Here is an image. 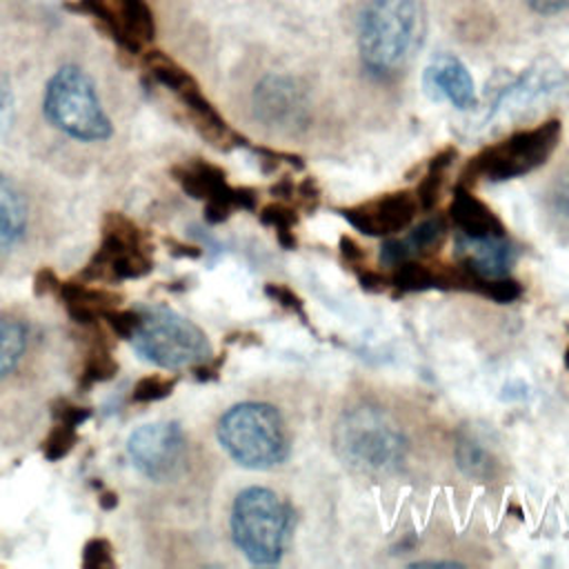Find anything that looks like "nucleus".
<instances>
[{
	"mask_svg": "<svg viewBox=\"0 0 569 569\" xmlns=\"http://www.w3.org/2000/svg\"><path fill=\"white\" fill-rule=\"evenodd\" d=\"M458 465L460 469L467 473V476H473V478H487L491 476V467H493V460L489 456L487 449H482L476 440H460L458 445Z\"/></svg>",
	"mask_w": 569,
	"mask_h": 569,
	"instance_id": "nucleus-27",
	"label": "nucleus"
},
{
	"mask_svg": "<svg viewBox=\"0 0 569 569\" xmlns=\"http://www.w3.org/2000/svg\"><path fill=\"white\" fill-rule=\"evenodd\" d=\"M353 271H356V276H358L360 287L367 289V291H382L385 287H389V278L382 276V273L376 271V269H369V267L358 264V267H353Z\"/></svg>",
	"mask_w": 569,
	"mask_h": 569,
	"instance_id": "nucleus-35",
	"label": "nucleus"
},
{
	"mask_svg": "<svg viewBox=\"0 0 569 569\" xmlns=\"http://www.w3.org/2000/svg\"><path fill=\"white\" fill-rule=\"evenodd\" d=\"M411 567H462V565L451 560H418V562H411Z\"/></svg>",
	"mask_w": 569,
	"mask_h": 569,
	"instance_id": "nucleus-43",
	"label": "nucleus"
},
{
	"mask_svg": "<svg viewBox=\"0 0 569 569\" xmlns=\"http://www.w3.org/2000/svg\"><path fill=\"white\" fill-rule=\"evenodd\" d=\"M469 267L482 278L507 276V269L513 262V249L507 242V236L491 238H465L460 240Z\"/></svg>",
	"mask_w": 569,
	"mask_h": 569,
	"instance_id": "nucleus-18",
	"label": "nucleus"
},
{
	"mask_svg": "<svg viewBox=\"0 0 569 569\" xmlns=\"http://www.w3.org/2000/svg\"><path fill=\"white\" fill-rule=\"evenodd\" d=\"M340 253H342L345 262L351 264V267H358V264H362V260H365L362 247H360L353 238H349V236H342V238H340Z\"/></svg>",
	"mask_w": 569,
	"mask_h": 569,
	"instance_id": "nucleus-38",
	"label": "nucleus"
},
{
	"mask_svg": "<svg viewBox=\"0 0 569 569\" xmlns=\"http://www.w3.org/2000/svg\"><path fill=\"white\" fill-rule=\"evenodd\" d=\"M565 367H567V369H569V347H567V349H565Z\"/></svg>",
	"mask_w": 569,
	"mask_h": 569,
	"instance_id": "nucleus-44",
	"label": "nucleus"
},
{
	"mask_svg": "<svg viewBox=\"0 0 569 569\" xmlns=\"http://www.w3.org/2000/svg\"><path fill=\"white\" fill-rule=\"evenodd\" d=\"M29 345V329L16 316H0V380L22 360Z\"/></svg>",
	"mask_w": 569,
	"mask_h": 569,
	"instance_id": "nucleus-22",
	"label": "nucleus"
},
{
	"mask_svg": "<svg viewBox=\"0 0 569 569\" xmlns=\"http://www.w3.org/2000/svg\"><path fill=\"white\" fill-rule=\"evenodd\" d=\"M147 71L151 73V78L167 87L187 109V113L191 116L193 124L198 127V131L209 138L213 144L224 147V144H233L236 140H240L229 127L227 122L220 118V113L211 107V102L202 96L198 82L182 69L178 67L173 60L164 58L162 53L153 51L147 58Z\"/></svg>",
	"mask_w": 569,
	"mask_h": 569,
	"instance_id": "nucleus-10",
	"label": "nucleus"
},
{
	"mask_svg": "<svg viewBox=\"0 0 569 569\" xmlns=\"http://www.w3.org/2000/svg\"><path fill=\"white\" fill-rule=\"evenodd\" d=\"M478 293H482L485 298H489L493 302L505 305V302L518 300L522 296V287H520V282H516L513 278H507V276L482 278Z\"/></svg>",
	"mask_w": 569,
	"mask_h": 569,
	"instance_id": "nucleus-29",
	"label": "nucleus"
},
{
	"mask_svg": "<svg viewBox=\"0 0 569 569\" xmlns=\"http://www.w3.org/2000/svg\"><path fill=\"white\" fill-rule=\"evenodd\" d=\"M289 527L287 505L264 487L242 489L231 509V536L253 565H276L282 556Z\"/></svg>",
	"mask_w": 569,
	"mask_h": 569,
	"instance_id": "nucleus-5",
	"label": "nucleus"
},
{
	"mask_svg": "<svg viewBox=\"0 0 569 569\" xmlns=\"http://www.w3.org/2000/svg\"><path fill=\"white\" fill-rule=\"evenodd\" d=\"M116 371H118V365H116V360L111 356V349L98 336V340H93L89 345V351L84 356V365H82V373H80V387L89 389L96 382L113 378Z\"/></svg>",
	"mask_w": 569,
	"mask_h": 569,
	"instance_id": "nucleus-24",
	"label": "nucleus"
},
{
	"mask_svg": "<svg viewBox=\"0 0 569 569\" xmlns=\"http://www.w3.org/2000/svg\"><path fill=\"white\" fill-rule=\"evenodd\" d=\"M127 453L140 473L167 482L178 478L187 462V440L178 422H149L129 436Z\"/></svg>",
	"mask_w": 569,
	"mask_h": 569,
	"instance_id": "nucleus-9",
	"label": "nucleus"
},
{
	"mask_svg": "<svg viewBox=\"0 0 569 569\" xmlns=\"http://www.w3.org/2000/svg\"><path fill=\"white\" fill-rule=\"evenodd\" d=\"M260 222L267 227L276 229L278 242L284 249H293L296 247V236H293V227L298 222V213L293 207L284 204V202H269L260 209Z\"/></svg>",
	"mask_w": 569,
	"mask_h": 569,
	"instance_id": "nucleus-25",
	"label": "nucleus"
},
{
	"mask_svg": "<svg viewBox=\"0 0 569 569\" xmlns=\"http://www.w3.org/2000/svg\"><path fill=\"white\" fill-rule=\"evenodd\" d=\"M102 320L107 322V327L120 336V338H129L136 333L138 329V322H140V311H124V309H118V307H111L104 311Z\"/></svg>",
	"mask_w": 569,
	"mask_h": 569,
	"instance_id": "nucleus-31",
	"label": "nucleus"
},
{
	"mask_svg": "<svg viewBox=\"0 0 569 569\" xmlns=\"http://www.w3.org/2000/svg\"><path fill=\"white\" fill-rule=\"evenodd\" d=\"M82 565L91 569L100 567H113V556H111V545L104 538H93L84 545L82 551Z\"/></svg>",
	"mask_w": 569,
	"mask_h": 569,
	"instance_id": "nucleus-32",
	"label": "nucleus"
},
{
	"mask_svg": "<svg viewBox=\"0 0 569 569\" xmlns=\"http://www.w3.org/2000/svg\"><path fill=\"white\" fill-rule=\"evenodd\" d=\"M58 284H60V280L56 278V273L53 271H49V269H42L36 278H33V291L36 293H51V291H58Z\"/></svg>",
	"mask_w": 569,
	"mask_h": 569,
	"instance_id": "nucleus-40",
	"label": "nucleus"
},
{
	"mask_svg": "<svg viewBox=\"0 0 569 569\" xmlns=\"http://www.w3.org/2000/svg\"><path fill=\"white\" fill-rule=\"evenodd\" d=\"M553 200H556V207L569 216V173L562 176V180L556 184V191H553Z\"/></svg>",
	"mask_w": 569,
	"mask_h": 569,
	"instance_id": "nucleus-41",
	"label": "nucleus"
},
{
	"mask_svg": "<svg viewBox=\"0 0 569 569\" xmlns=\"http://www.w3.org/2000/svg\"><path fill=\"white\" fill-rule=\"evenodd\" d=\"M307 96L302 87L289 76H267L253 93L256 116L278 129H296L307 120Z\"/></svg>",
	"mask_w": 569,
	"mask_h": 569,
	"instance_id": "nucleus-14",
	"label": "nucleus"
},
{
	"mask_svg": "<svg viewBox=\"0 0 569 569\" xmlns=\"http://www.w3.org/2000/svg\"><path fill=\"white\" fill-rule=\"evenodd\" d=\"M58 296L62 298L69 316L80 325H93L102 320L104 311L118 307L120 302V296L80 282H60Z\"/></svg>",
	"mask_w": 569,
	"mask_h": 569,
	"instance_id": "nucleus-19",
	"label": "nucleus"
},
{
	"mask_svg": "<svg viewBox=\"0 0 569 569\" xmlns=\"http://www.w3.org/2000/svg\"><path fill=\"white\" fill-rule=\"evenodd\" d=\"M176 387V378H164V376H147L136 382L131 400L133 402H153L167 398Z\"/></svg>",
	"mask_w": 569,
	"mask_h": 569,
	"instance_id": "nucleus-30",
	"label": "nucleus"
},
{
	"mask_svg": "<svg viewBox=\"0 0 569 569\" xmlns=\"http://www.w3.org/2000/svg\"><path fill=\"white\" fill-rule=\"evenodd\" d=\"M453 158H456V149H453V147H447V149L438 151V153L429 160L427 173L420 178V182H418V187H416V191H413L420 209H433V204L438 202L445 173H447L449 167L453 164Z\"/></svg>",
	"mask_w": 569,
	"mask_h": 569,
	"instance_id": "nucleus-23",
	"label": "nucleus"
},
{
	"mask_svg": "<svg viewBox=\"0 0 569 569\" xmlns=\"http://www.w3.org/2000/svg\"><path fill=\"white\" fill-rule=\"evenodd\" d=\"M562 136L560 120H547L538 127L516 131L500 142L480 149L460 173V184L476 182L480 178L498 182L525 176L549 160Z\"/></svg>",
	"mask_w": 569,
	"mask_h": 569,
	"instance_id": "nucleus-6",
	"label": "nucleus"
},
{
	"mask_svg": "<svg viewBox=\"0 0 569 569\" xmlns=\"http://www.w3.org/2000/svg\"><path fill=\"white\" fill-rule=\"evenodd\" d=\"M93 485L100 489V505H102L104 509H113V507L118 505L116 493H113V491H109V489H104L100 482H93Z\"/></svg>",
	"mask_w": 569,
	"mask_h": 569,
	"instance_id": "nucleus-42",
	"label": "nucleus"
},
{
	"mask_svg": "<svg viewBox=\"0 0 569 569\" xmlns=\"http://www.w3.org/2000/svg\"><path fill=\"white\" fill-rule=\"evenodd\" d=\"M527 7L540 16H556L569 9V0H525Z\"/></svg>",
	"mask_w": 569,
	"mask_h": 569,
	"instance_id": "nucleus-39",
	"label": "nucleus"
},
{
	"mask_svg": "<svg viewBox=\"0 0 569 569\" xmlns=\"http://www.w3.org/2000/svg\"><path fill=\"white\" fill-rule=\"evenodd\" d=\"M425 89L433 100H447L456 109H473L478 104L476 84L465 67V62L456 56L440 53L425 69Z\"/></svg>",
	"mask_w": 569,
	"mask_h": 569,
	"instance_id": "nucleus-16",
	"label": "nucleus"
},
{
	"mask_svg": "<svg viewBox=\"0 0 569 569\" xmlns=\"http://www.w3.org/2000/svg\"><path fill=\"white\" fill-rule=\"evenodd\" d=\"M13 116V91L9 80L0 73V133L9 127Z\"/></svg>",
	"mask_w": 569,
	"mask_h": 569,
	"instance_id": "nucleus-36",
	"label": "nucleus"
},
{
	"mask_svg": "<svg viewBox=\"0 0 569 569\" xmlns=\"http://www.w3.org/2000/svg\"><path fill=\"white\" fill-rule=\"evenodd\" d=\"M51 413L58 422H64V425H71V427H80L84 420H89L91 416V409L87 407H76L67 400H58L56 405H51Z\"/></svg>",
	"mask_w": 569,
	"mask_h": 569,
	"instance_id": "nucleus-34",
	"label": "nucleus"
},
{
	"mask_svg": "<svg viewBox=\"0 0 569 569\" xmlns=\"http://www.w3.org/2000/svg\"><path fill=\"white\" fill-rule=\"evenodd\" d=\"M71 9L89 16L129 53H142L156 36L153 13L144 0H76Z\"/></svg>",
	"mask_w": 569,
	"mask_h": 569,
	"instance_id": "nucleus-12",
	"label": "nucleus"
},
{
	"mask_svg": "<svg viewBox=\"0 0 569 569\" xmlns=\"http://www.w3.org/2000/svg\"><path fill=\"white\" fill-rule=\"evenodd\" d=\"M307 209H316L318 200H320V191L316 187V182L311 178L302 180L300 184H296V193H293Z\"/></svg>",
	"mask_w": 569,
	"mask_h": 569,
	"instance_id": "nucleus-37",
	"label": "nucleus"
},
{
	"mask_svg": "<svg viewBox=\"0 0 569 569\" xmlns=\"http://www.w3.org/2000/svg\"><path fill=\"white\" fill-rule=\"evenodd\" d=\"M222 449L247 469H271L289 456L282 416L264 402H240L218 422Z\"/></svg>",
	"mask_w": 569,
	"mask_h": 569,
	"instance_id": "nucleus-3",
	"label": "nucleus"
},
{
	"mask_svg": "<svg viewBox=\"0 0 569 569\" xmlns=\"http://www.w3.org/2000/svg\"><path fill=\"white\" fill-rule=\"evenodd\" d=\"M449 218L465 238L507 236L502 220L480 198H476L467 184H458L453 189Z\"/></svg>",
	"mask_w": 569,
	"mask_h": 569,
	"instance_id": "nucleus-17",
	"label": "nucleus"
},
{
	"mask_svg": "<svg viewBox=\"0 0 569 569\" xmlns=\"http://www.w3.org/2000/svg\"><path fill=\"white\" fill-rule=\"evenodd\" d=\"M567 78L560 67L545 60L533 67H529L520 78H516L509 84H502L491 102V111L487 118H496L500 113H509L516 109H522L545 96H551L565 87Z\"/></svg>",
	"mask_w": 569,
	"mask_h": 569,
	"instance_id": "nucleus-15",
	"label": "nucleus"
},
{
	"mask_svg": "<svg viewBox=\"0 0 569 569\" xmlns=\"http://www.w3.org/2000/svg\"><path fill=\"white\" fill-rule=\"evenodd\" d=\"M333 445L345 465L371 476L396 471L407 451L402 431L385 411L369 405L342 413L333 431Z\"/></svg>",
	"mask_w": 569,
	"mask_h": 569,
	"instance_id": "nucleus-2",
	"label": "nucleus"
},
{
	"mask_svg": "<svg viewBox=\"0 0 569 569\" xmlns=\"http://www.w3.org/2000/svg\"><path fill=\"white\" fill-rule=\"evenodd\" d=\"M418 209L413 191H393L338 211L351 227L367 236H393L411 224Z\"/></svg>",
	"mask_w": 569,
	"mask_h": 569,
	"instance_id": "nucleus-13",
	"label": "nucleus"
},
{
	"mask_svg": "<svg viewBox=\"0 0 569 569\" xmlns=\"http://www.w3.org/2000/svg\"><path fill=\"white\" fill-rule=\"evenodd\" d=\"M447 233V224L442 218H427L425 222H420L416 229H411V233L405 238V244L409 249V253H425L431 251L433 247H438L445 240Z\"/></svg>",
	"mask_w": 569,
	"mask_h": 569,
	"instance_id": "nucleus-26",
	"label": "nucleus"
},
{
	"mask_svg": "<svg viewBox=\"0 0 569 569\" xmlns=\"http://www.w3.org/2000/svg\"><path fill=\"white\" fill-rule=\"evenodd\" d=\"M76 440H78L76 427L64 425V422H56V427L49 431V436L42 442V456L47 460L56 462V460L64 458L73 449Z\"/></svg>",
	"mask_w": 569,
	"mask_h": 569,
	"instance_id": "nucleus-28",
	"label": "nucleus"
},
{
	"mask_svg": "<svg viewBox=\"0 0 569 569\" xmlns=\"http://www.w3.org/2000/svg\"><path fill=\"white\" fill-rule=\"evenodd\" d=\"M42 109L58 131L80 142H100L111 136V120L93 80L76 64H64L49 78Z\"/></svg>",
	"mask_w": 569,
	"mask_h": 569,
	"instance_id": "nucleus-4",
	"label": "nucleus"
},
{
	"mask_svg": "<svg viewBox=\"0 0 569 569\" xmlns=\"http://www.w3.org/2000/svg\"><path fill=\"white\" fill-rule=\"evenodd\" d=\"M173 176L191 198L204 200V218L209 222L227 220L233 209H256V191L231 187L227 173L207 160H189L176 167Z\"/></svg>",
	"mask_w": 569,
	"mask_h": 569,
	"instance_id": "nucleus-11",
	"label": "nucleus"
},
{
	"mask_svg": "<svg viewBox=\"0 0 569 569\" xmlns=\"http://www.w3.org/2000/svg\"><path fill=\"white\" fill-rule=\"evenodd\" d=\"M29 207L22 191L0 173V251L13 247L27 231Z\"/></svg>",
	"mask_w": 569,
	"mask_h": 569,
	"instance_id": "nucleus-20",
	"label": "nucleus"
},
{
	"mask_svg": "<svg viewBox=\"0 0 569 569\" xmlns=\"http://www.w3.org/2000/svg\"><path fill=\"white\" fill-rule=\"evenodd\" d=\"M264 293H267L273 302H278L280 307H284L287 311H293V313H298V316L305 318L302 300H300V296H298L291 287L280 284V282H269V284L264 287Z\"/></svg>",
	"mask_w": 569,
	"mask_h": 569,
	"instance_id": "nucleus-33",
	"label": "nucleus"
},
{
	"mask_svg": "<svg viewBox=\"0 0 569 569\" xmlns=\"http://www.w3.org/2000/svg\"><path fill=\"white\" fill-rule=\"evenodd\" d=\"M420 0H369L358 29L362 64L378 78L400 73L422 42Z\"/></svg>",
	"mask_w": 569,
	"mask_h": 569,
	"instance_id": "nucleus-1",
	"label": "nucleus"
},
{
	"mask_svg": "<svg viewBox=\"0 0 569 569\" xmlns=\"http://www.w3.org/2000/svg\"><path fill=\"white\" fill-rule=\"evenodd\" d=\"M389 287H393L396 296L425 291V289H433V287L442 289L440 264L431 267V264L416 262V260L407 258V260L393 264V271L389 276Z\"/></svg>",
	"mask_w": 569,
	"mask_h": 569,
	"instance_id": "nucleus-21",
	"label": "nucleus"
},
{
	"mask_svg": "<svg viewBox=\"0 0 569 569\" xmlns=\"http://www.w3.org/2000/svg\"><path fill=\"white\" fill-rule=\"evenodd\" d=\"M131 342L142 358L164 369L196 367L211 358L204 331L167 307L140 311V322Z\"/></svg>",
	"mask_w": 569,
	"mask_h": 569,
	"instance_id": "nucleus-7",
	"label": "nucleus"
},
{
	"mask_svg": "<svg viewBox=\"0 0 569 569\" xmlns=\"http://www.w3.org/2000/svg\"><path fill=\"white\" fill-rule=\"evenodd\" d=\"M153 267L149 236L120 213H109L102 229V242L82 271L89 280H131L149 273Z\"/></svg>",
	"mask_w": 569,
	"mask_h": 569,
	"instance_id": "nucleus-8",
	"label": "nucleus"
}]
</instances>
